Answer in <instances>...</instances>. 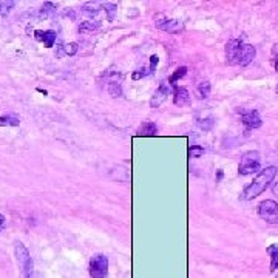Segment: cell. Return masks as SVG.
Segmentation results:
<instances>
[{
    "label": "cell",
    "instance_id": "cell-1",
    "mask_svg": "<svg viewBox=\"0 0 278 278\" xmlns=\"http://www.w3.org/2000/svg\"><path fill=\"white\" fill-rule=\"evenodd\" d=\"M256 54V49L251 44H244L243 39H232L226 44V59L229 65H249Z\"/></svg>",
    "mask_w": 278,
    "mask_h": 278
},
{
    "label": "cell",
    "instance_id": "cell-2",
    "mask_svg": "<svg viewBox=\"0 0 278 278\" xmlns=\"http://www.w3.org/2000/svg\"><path fill=\"white\" fill-rule=\"evenodd\" d=\"M277 173H278V168L275 165L266 167L264 170H261L260 173H258L255 176V180L244 188L240 198L243 201H251V200H254V198L260 196L266 188L271 185V183L275 180Z\"/></svg>",
    "mask_w": 278,
    "mask_h": 278
},
{
    "label": "cell",
    "instance_id": "cell-3",
    "mask_svg": "<svg viewBox=\"0 0 278 278\" xmlns=\"http://www.w3.org/2000/svg\"><path fill=\"white\" fill-rule=\"evenodd\" d=\"M14 252H16V261L19 269H21V277L22 278H34V263L33 258L29 255L28 249L23 246V243L17 241L14 246Z\"/></svg>",
    "mask_w": 278,
    "mask_h": 278
},
{
    "label": "cell",
    "instance_id": "cell-4",
    "mask_svg": "<svg viewBox=\"0 0 278 278\" xmlns=\"http://www.w3.org/2000/svg\"><path fill=\"white\" fill-rule=\"evenodd\" d=\"M260 165H261V158L258 152H247L243 155L240 165H238V173L247 176V175H252L255 172L260 170Z\"/></svg>",
    "mask_w": 278,
    "mask_h": 278
},
{
    "label": "cell",
    "instance_id": "cell-5",
    "mask_svg": "<svg viewBox=\"0 0 278 278\" xmlns=\"http://www.w3.org/2000/svg\"><path fill=\"white\" fill-rule=\"evenodd\" d=\"M92 278H107L108 275V258L104 254H96L92 256L88 266Z\"/></svg>",
    "mask_w": 278,
    "mask_h": 278
},
{
    "label": "cell",
    "instance_id": "cell-6",
    "mask_svg": "<svg viewBox=\"0 0 278 278\" xmlns=\"http://www.w3.org/2000/svg\"><path fill=\"white\" fill-rule=\"evenodd\" d=\"M258 215L269 224H278V204L272 200H264L258 204Z\"/></svg>",
    "mask_w": 278,
    "mask_h": 278
},
{
    "label": "cell",
    "instance_id": "cell-7",
    "mask_svg": "<svg viewBox=\"0 0 278 278\" xmlns=\"http://www.w3.org/2000/svg\"><path fill=\"white\" fill-rule=\"evenodd\" d=\"M241 122L246 127V132L255 130V128H260L261 124H263L261 122V116H260V113H258L256 110H249V112L243 113Z\"/></svg>",
    "mask_w": 278,
    "mask_h": 278
},
{
    "label": "cell",
    "instance_id": "cell-8",
    "mask_svg": "<svg viewBox=\"0 0 278 278\" xmlns=\"http://www.w3.org/2000/svg\"><path fill=\"white\" fill-rule=\"evenodd\" d=\"M168 94H170V84L164 81V82L160 84L158 90H156L155 94L152 96V99H150V107H152V108H158L160 105H162V102L165 101Z\"/></svg>",
    "mask_w": 278,
    "mask_h": 278
},
{
    "label": "cell",
    "instance_id": "cell-9",
    "mask_svg": "<svg viewBox=\"0 0 278 278\" xmlns=\"http://www.w3.org/2000/svg\"><path fill=\"white\" fill-rule=\"evenodd\" d=\"M34 39L37 42H42L46 48H51L56 42V33L51 31V29H48V31L37 29V31H34Z\"/></svg>",
    "mask_w": 278,
    "mask_h": 278
},
{
    "label": "cell",
    "instance_id": "cell-10",
    "mask_svg": "<svg viewBox=\"0 0 278 278\" xmlns=\"http://www.w3.org/2000/svg\"><path fill=\"white\" fill-rule=\"evenodd\" d=\"M188 99H190V96H188L187 88L173 85V104L175 105L183 107V105H185L188 102Z\"/></svg>",
    "mask_w": 278,
    "mask_h": 278
},
{
    "label": "cell",
    "instance_id": "cell-11",
    "mask_svg": "<svg viewBox=\"0 0 278 278\" xmlns=\"http://www.w3.org/2000/svg\"><path fill=\"white\" fill-rule=\"evenodd\" d=\"M158 28L164 29V31H167V33L175 34V33H180L183 29V23L180 21H162V22L158 23Z\"/></svg>",
    "mask_w": 278,
    "mask_h": 278
},
{
    "label": "cell",
    "instance_id": "cell-12",
    "mask_svg": "<svg viewBox=\"0 0 278 278\" xmlns=\"http://www.w3.org/2000/svg\"><path fill=\"white\" fill-rule=\"evenodd\" d=\"M158 133V127L155 122H144L138 128V136H155Z\"/></svg>",
    "mask_w": 278,
    "mask_h": 278
},
{
    "label": "cell",
    "instance_id": "cell-13",
    "mask_svg": "<svg viewBox=\"0 0 278 278\" xmlns=\"http://www.w3.org/2000/svg\"><path fill=\"white\" fill-rule=\"evenodd\" d=\"M267 254L271 255V271L275 272L278 269V244H271L267 247Z\"/></svg>",
    "mask_w": 278,
    "mask_h": 278
},
{
    "label": "cell",
    "instance_id": "cell-14",
    "mask_svg": "<svg viewBox=\"0 0 278 278\" xmlns=\"http://www.w3.org/2000/svg\"><path fill=\"white\" fill-rule=\"evenodd\" d=\"M21 121L16 116H0V127H17Z\"/></svg>",
    "mask_w": 278,
    "mask_h": 278
},
{
    "label": "cell",
    "instance_id": "cell-15",
    "mask_svg": "<svg viewBox=\"0 0 278 278\" xmlns=\"http://www.w3.org/2000/svg\"><path fill=\"white\" fill-rule=\"evenodd\" d=\"M185 73H187V67H180V68H178L176 71L170 76V79H168V84H170V85H175V82H176V81H180L181 77H184Z\"/></svg>",
    "mask_w": 278,
    "mask_h": 278
},
{
    "label": "cell",
    "instance_id": "cell-16",
    "mask_svg": "<svg viewBox=\"0 0 278 278\" xmlns=\"http://www.w3.org/2000/svg\"><path fill=\"white\" fill-rule=\"evenodd\" d=\"M198 92H200V97L201 99H207L208 96H210V82L203 81L200 84V87H198Z\"/></svg>",
    "mask_w": 278,
    "mask_h": 278
},
{
    "label": "cell",
    "instance_id": "cell-17",
    "mask_svg": "<svg viewBox=\"0 0 278 278\" xmlns=\"http://www.w3.org/2000/svg\"><path fill=\"white\" fill-rule=\"evenodd\" d=\"M203 155H204V148L201 145L188 147V158H201Z\"/></svg>",
    "mask_w": 278,
    "mask_h": 278
},
{
    "label": "cell",
    "instance_id": "cell-18",
    "mask_svg": "<svg viewBox=\"0 0 278 278\" xmlns=\"http://www.w3.org/2000/svg\"><path fill=\"white\" fill-rule=\"evenodd\" d=\"M54 13H56V6L51 2H46V3H44V6L41 9V17H48Z\"/></svg>",
    "mask_w": 278,
    "mask_h": 278
},
{
    "label": "cell",
    "instance_id": "cell-19",
    "mask_svg": "<svg viewBox=\"0 0 278 278\" xmlns=\"http://www.w3.org/2000/svg\"><path fill=\"white\" fill-rule=\"evenodd\" d=\"M108 93H110L113 97L121 96V94H122V92H121V84H117V82H110V84H108Z\"/></svg>",
    "mask_w": 278,
    "mask_h": 278
},
{
    "label": "cell",
    "instance_id": "cell-20",
    "mask_svg": "<svg viewBox=\"0 0 278 278\" xmlns=\"http://www.w3.org/2000/svg\"><path fill=\"white\" fill-rule=\"evenodd\" d=\"M14 5H16V2H13V0H8V2H5V0H0V14H2V16L8 14L9 9H11Z\"/></svg>",
    "mask_w": 278,
    "mask_h": 278
},
{
    "label": "cell",
    "instance_id": "cell-21",
    "mask_svg": "<svg viewBox=\"0 0 278 278\" xmlns=\"http://www.w3.org/2000/svg\"><path fill=\"white\" fill-rule=\"evenodd\" d=\"M99 28V23H93V22H84L81 26H79V31L84 33V31H94V29Z\"/></svg>",
    "mask_w": 278,
    "mask_h": 278
},
{
    "label": "cell",
    "instance_id": "cell-22",
    "mask_svg": "<svg viewBox=\"0 0 278 278\" xmlns=\"http://www.w3.org/2000/svg\"><path fill=\"white\" fill-rule=\"evenodd\" d=\"M64 49H65V54L74 56L77 53V49H79V45L76 42H71V44H68V45H64Z\"/></svg>",
    "mask_w": 278,
    "mask_h": 278
},
{
    "label": "cell",
    "instance_id": "cell-23",
    "mask_svg": "<svg viewBox=\"0 0 278 278\" xmlns=\"http://www.w3.org/2000/svg\"><path fill=\"white\" fill-rule=\"evenodd\" d=\"M104 8H105V11L108 13V21H113V19H115V13H116V5L115 3H105L104 5Z\"/></svg>",
    "mask_w": 278,
    "mask_h": 278
},
{
    "label": "cell",
    "instance_id": "cell-24",
    "mask_svg": "<svg viewBox=\"0 0 278 278\" xmlns=\"http://www.w3.org/2000/svg\"><path fill=\"white\" fill-rule=\"evenodd\" d=\"M198 124H200V127L203 128V130H210V128L213 127V124H215V121H213V117L210 116L207 119H203V121H200Z\"/></svg>",
    "mask_w": 278,
    "mask_h": 278
},
{
    "label": "cell",
    "instance_id": "cell-25",
    "mask_svg": "<svg viewBox=\"0 0 278 278\" xmlns=\"http://www.w3.org/2000/svg\"><path fill=\"white\" fill-rule=\"evenodd\" d=\"M147 74H150V71H147V68H139L138 71H135L133 74H132V77H133V81H139V79H142V77H145Z\"/></svg>",
    "mask_w": 278,
    "mask_h": 278
},
{
    "label": "cell",
    "instance_id": "cell-26",
    "mask_svg": "<svg viewBox=\"0 0 278 278\" xmlns=\"http://www.w3.org/2000/svg\"><path fill=\"white\" fill-rule=\"evenodd\" d=\"M158 62H160V57L153 54V56L150 57V73H155V71H156Z\"/></svg>",
    "mask_w": 278,
    "mask_h": 278
},
{
    "label": "cell",
    "instance_id": "cell-27",
    "mask_svg": "<svg viewBox=\"0 0 278 278\" xmlns=\"http://www.w3.org/2000/svg\"><path fill=\"white\" fill-rule=\"evenodd\" d=\"M223 176H224V172L221 170H216V183H221V180H223Z\"/></svg>",
    "mask_w": 278,
    "mask_h": 278
},
{
    "label": "cell",
    "instance_id": "cell-28",
    "mask_svg": "<svg viewBox=\"0 0 278 278\" xmlns=\"http://www.w3.org/2000/svg\"><path fill=\"white\" fill-rule=\"evenodd\" d=\"M5 221H6V220H5V216H3L2 213H0V231H2L3 227H5Z\"/></svg>",
    "mask_w": 278,
    "mask_h": 278
},
{
    "label": "cell",
    "instance_id": "cell-29",
    "mask_svg": "<svg viewBox=\"0 0 278 278\" xmlns=\"http://www.w3.org/2000/svg\"><path fill=\"white\" fill-rule=\"evenodd\" d=\"M272 193H274L275 196H278V181L274 183V185H272Z\"/></svg>",
    "mask_w": 278,
    "mask_h": 278
},
{
    "label": "cell",
    "instance_id": "cell-30",
    "mask_svg": "<svg viewBox=\"0 0 278 278\" xmlns=\"http://www.w3.org/2000/svg\"><path fill=\"white\" fill-rule=\"evenodd\" d=\"M275 71L278 73V57L275 59Z\"/></svg>",
    "mask_w": 278,
    "mask_h": 278
},
{
    "label": "cell",
    "instance_id": "cell-31",
    "mask_svg": "<svg viewBox=\"0 0 278 278\" xmlns=\"http://www.w3.org/2000/svg\"><path fill=\"white\" fill-rule=\"evenodd\" d=\"M277 93H278V85H277Z\"/></svg>",
    "mask_w": 278,
    "mask_h": 278
}]
</instances>
